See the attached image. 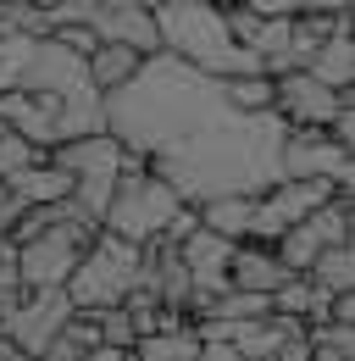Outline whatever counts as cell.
<instances>
[{
  "instance_id": "44dd1931",
  "label": "cell",
  "mask_w": 355,
  "mask_h": 361,
  "mask_svg": "<svg viewBox=\"0 0 355 361\" xmlns=\"http://www.w3.org/2000/svg\"><path fill=\"white\" fill-rule=\"evenodd\" d=\"M94 317V334H100V345H117V350H133V322L123 306H100V312H89Z\"/></svg>"
},
{
  "instance_id": "52a82bcc",
  "label": "cell",
  "mask_w": 355,
  "mask_h": 361,
  "mask_svg": "<svg viewBox=\"0 0 355 361\" xmlns=\"http://www.w3.org/2000/svg\"><path fill=\"white\" fill-rule=\"evenodd\" d=\"M344 106H355V90H328V84L311 78L306 67L272 78V111H278L289 128H328Z\"/></svg>"
},
{
  "instance_id": "ac0fdd59",
  "label": "cell",
  "mask_w": 355,
  "mask_h": 361,
  "mask_svg": "<svg viewBox=\"0 0 355 361\" xmlns=\"http://www.w3.org/2000/svg\"><path fill=\"white\" fill-rule=\"evenodd\" d=\"M200 350V334H194V322H183V328H156V334H144V339H133V361H194Z\"/></svg>"
},
{
  "instance_id": "4316f807",
  "label": "cell",
  "mask_w": 355,
  "mask_h": 361,
  "mask_svg": "<svg viewBox=\"0 0 355 361\" xmlns=\"http://www.w3.org/2000/svg\"><path fill=\"white\" fill-rule=\"evenodd\" d=\"M128 6H144V11H156V6H167V0H128Z\"/></svg>"
},
{
  "instance_id": "484cf974",
  "label": "cell",
  "mask_w": 355,
  "mask_h": 361,
  "mask_svg": "<svg viewBox=\"0 0 355 361\" xmlns=\"http://www.w3.org/2000/svg\"><path fill=\"white\" fill-rule=\"evenodd\" d=\"M0 361H28V356H23V350H11V345L0 339Z\"/></svg>"
},
{
  "instance_id": "5bb4252c",
  "label": "cell",
  "mask_w": 355,
  "mask_h": 361,
  "mask_svg": "<svg viewBox=\"0 0 355 361\" xmlns=\"http://www.w3.org/2000/svg\"><path fill=\"white\" fill-rule=\"evenodd\" d=\"M194 217L206 233H222V239H250V217H256V195H211L194 206Z\"/></svg>"
},
{
  "instance_id": "8fae6325",
  "label": "cell",
  "mask_w": 355,
  "mask_h": 361,
  "mask_svg": "<svg viewBox=\"0 0 355 361\" xmlns=\"http://www.w3.org/2000/svg\"><path fill=\"white\" fill-rule=\"evenodd\" d=\"M94 39H111V45H128L139 56H156L161 50V34H156V17L144 6H128V0H94Z\"/></svg>"
},
{
  "instance_id": "ba28073f",
  "label": "cell",
  "mask_w": 355,
  "mask_h": 361,
  "mask_svg": "<svg viewBox=\"0 0 355 361\" xmlns=\"http://www.w3.org/2000/svg\"><path fill=\"white\" fill-rule=\"evenodd\" d=\"M278 167H283V178H328L333 189L355 195V156L339 150L322 128H289L283 150H278Z\"/></svg>"
},
{
  "instance_id": "d4e9b609",
  "label": "cell",
  "mask_w": 355,
  "mask_h": 361,
  "mask_svg": "<svg viewBox=\"0 0 355 361\" xmlns=\"http://www.w3.org/2000/svg\"><path fill=\"white\" fill-rule=\"evenodd\" d=\"M0 289H17V267H11V239L0 245Z\"/></svg>"
},
{
  "instance_id": "8992f818",
  "label": "cell",
  "mask_w": 355,
  "mask_h": 361,
  "mask_svg": "<svg viewBox=\"0 0 355 361\" xmlns=\"http://www.w3.org/2000/svg\"><path fill=\"white\" fill-rule=\"evenodd\" d=\"M44 161H56V167L73 178V200L84 206V217L100 223V212H106V200H111V183H117L123 161H128V150H123L111 134H84V139L50 145Z\"/></svg>"
},
{
  "instance_id": "f1b7e54d",
  "label": "cell",
  "mask_w": 355,
  "mask_h": 361,
  "mask_svg": "<svg viewBox=\"0 0 355 361\" xmlns=\"http://www.w3.org/2000/svg\"><path fill=\"white\" fill-rule=\"evenodd\" d=\"M0 39H6V23H0Z\"/></svg>"
},
{
  "instance_id": "7a4b0ae2",
  "label": "cell",
  "mask_w": 355,
  "mask_h": 361,
  "mask_svg": "<svg viewBox=\"0 0 355 361\" xmlns=\"http://www.w3.org/2000/svg\"><path fill=\"white\" fill-rule=\"evenodd\" d=\"M156 17V34H161V50L211 73V78H244V73H261V56L244 50L228 23H222V6H206V0H167L150 11Z\"/></svg>"
},
{
  "instance_id": "7402d4cb",
  "label": "cell",
  "mask_w": 355,
  "mask_h": 361,
  "mask_svg": "<svg viewBox=\"0 0 355 361\" xmlns=\"http://www.w3.org/2000/svg\"><path fill=\"white\" fill-rule=\"evenodd\" d=\"M239 6H250L256 17H294V0H239Z\"/></svg>"
},
{
  "instance_id": "cb8c5ba5",
  "label": "cell",
  "mask_w": 355,
  "mask_h": 361,
  "mask_svg": "<svg viewBox=\"0 0 355 361\" xmlns=\"http://www.w3.org/2000/svg\"><path fill=\"white\" fill-rule=\"evenodd\" d=\"M294 11H350V0H294Z\"/></svg>"
},
{
  "instance_id": "83f0119b",
  "label": "cell",
  "mask_w": 355,
  "mask_h": 361,
  "mask_svg": "<svg viewBox=\"0 0 355 361\" xmlns=\"http://www.w3.org/2000/svg\"><path fill=\"white\" fill-rule=\"evenodd\" d=\"M206 6H228V0H206Z\"/></svg>"
},
{
  "instance_id": "603a6c76",
  "label": "cell",
  "mask_w": 355,
  "mask_h": 361,
  "mask_svg": "<svg viewBox=\"0 0 355 361\" xmlns=\"http://www.w3.org/2000/svg\"><path fill=\"white\" fill-rule=\"evenodd\" d=\"M17 217H23V200H17V195H11L6 183H0V233H6V228L17 223Z\"/></svg>"
},
{
  "instance_id": "3957f363",
  "label": "cell",
  "mask_w": 355,
  "mask_h": 361,
  "mask_svg": "<svg viewBox=\"0 0 355 361\" xmlns=\"http://www.w3.org/2000/svg\"><path fill=\"white\" fill-rule=\"evenodd\" d=\"M100 233L94 217H84V206L67 195L61 200V212H56V223H44L39 233H28L23 245H11V267H17V289L28 295V289H61L73 267H78V256L89 250V239Z\"/></svg>"
},
{
  "instance_id": "6da1fadb",
  "label": "cell",
  "mask_w": 355,
  "mask_h": 361,
  "mask_svg": "<svg viewBox=\"0 0 355 361\" xmlns=\"http://www.w3.org/2000/svg\"><path fill=\"white\" fill-rule=\"evenodd\" d=\"M100 106L106 134L133 150L183 206L211 195H261L283 178L278 150L289 123L278 111H233L222 100V78L167 50L144 56L123 90L100 94Z\"/></svg>"
},
{
  "instance_id": "9a60e30c",
  "label": "cell",
  "mask_w": 355,
  "mask_h": 361,
  "mask_svg": "<svg viewBox=\"0 0 355 361\" xmlns=\"http://www.w3.org/2000/svg\"><path fill=\"white\" fill-rule=\"evenodd\" d=\"M6 189L23 200V206H50V200H67L73 195V178L56 167V161H34V167H23V173H11L6 178Z\"/></svg>"
},
{
  "instance_id": "ffe728a7",
  "label": "cell",
  "mask_w": 355,
  "mask_h": 361,
  "mask_svg": "<svg viewBox=\"0 0 355 361\" xmlns=\"http://www.w3.org/2000/svg\"><path fill=\"white\" fill-rule=\"evenodd\" d=\"M222 100H228L233 111H272V78H266V73L222 78Z\"/></svg>"
},
{
  "instance_id": "7c38bea8",
  "label": "cell",
  "mask_w": 355,
  "mask_h": 361,
  "mask_svg": "<svg viewBox=\"0 0 355 361\" xmlns=\"http://www.w3.org/2000/svg\"><path fill=\"white\" fill-rule=\"evenodd\" d=\"M178 256H183V267H189L194 295H222V289H228V256H233V239L194 228V233L178 245Z\"/></svg>"
},
{
  "instance_id": "e0dca14e",
  "label": "cell",
  "mask_w": 355,
  "mask_h": 361,
  "mask_svg": "<svg viewBox=\"0 0 355 361\" xmlns=\"http://www.w3.org/2000/svg\"><path fill=\"white\" fill-rule=\"evenodd\" d=\"M306 73L316 84H328V90H355V45H350V34H328V39L316 45V56L306 61Z\"/></svg>"
},
{
  "instance_id": "30bf717a",
  "label": "cell",
  "mask_w": 355,
  "mask_h": 361,
  "mask_svg": "<svg viewBox=\"0 0 355 361\" xmlns=\"http://www.w3.org/2000/svg\"><path fill=\"white\" fill-rule=\"evenodd\" d=\"M133 289H144L156 306L183 312V306H189V295H194V283H189V267H183L178 245H167V239L139 245V278H133Z\"/></svg>"
},
{
  "instance_id": "5b68a950",
  "label": "cell",
  "mask_w": 355,
  "mask_h": 361,
  "mask_svg": "<svg viewBox=\"0 0 355 361\" xmlns=\"http://www.w3.org/2000/svg\"><path fill=\"white\" fill-rule=\"evenodd\" d=\"M178 206H183V200H178L156 173H117L111 200H106V212H100V228L117 233V239H128V245H150V239H161V228L173 223Z\"/></svg>"
},
{
  "instance_id": "277c9868",
  "label": "cell",
  "mask_w": 355,
  "mask_h": 361,
  "mask_svg": "<svg viewBox=\"0 0 355 361\" xmlns=\"http://www.w3.org/2000/svg\"><path fill=\"white\" fill-rule=\"evenodd\" d=\"M133 278H139V245H128V239H117V233L100 228L61 289H67L73 312H100V306H123Z\"/></svg>"
},
{
  "instance_id": "d6986e66",
  "label": "cell",
  "mask_w": 355,
  "mask_h": 361,
  "mask_svg": "<svg viewBox=\"0 0 355 361\" xmlns=\"http://www.w3.org/2000/svg\"><path fill=\"white\" fill-rule=\"evenodd\" d=\"M306 278L322 295H350L355 289V245H328L316 250V262L306 267Z\"/></svg>"
},
{
  "instance_id": "9c48e42d",
  "label": "cell",
  "mask_w": 355,
  "mask_h": 361,
  "mask_svg": "<svg viewBox=\"0 0 355 361\" xmlns=\"http://www.w3.org/2000/svg\"><path fill=\"white\" fill-rule=\"evenodd\" d=\"M67 317H73L67 289H28V295H17V306L6 317V345L23 350L28 361H39V350L67 328Z\"/></svg>"
},
{
  "instance_id": "2e32d148",
  "label": "cell",
  "mask_w": 355,
  "mask_h": 361,
  "mask_svg": "<svg viewBox=\"0 0 355 361\" xmlns=\"http://www.w3.org/2000/svg\"><path fill=\"white\" fill-rule=\"evenodd\" d=\"M139 50H128V45H111V39H100V45L84 56V73H89V84L100 94H111V90H123L133 73H139Z\"/></svg>"
},
{
  "instance_id": "f546056e",
  "label": "cell",
  "mask_w": 355,
  "mask_h": 361,
  "mask_svg": "<svg viewBox=\"0 0 355 361\" xmlns=\"http://www.w3.org/2000/svg\"><path fill=\"white\" fill-rule=\"evenodd\" d=\"M123 361H133V356H123Z\"/></svg>"
},
{
  "instance_id": "4fadbf2b",
  "label": "cell",
  "mask_w": 355,
  "mask_h": 361,
  "mask_svg": "<svg viewBox=\"0 0 355 361\" xmlns=\"http://www.w3.org/2000/svg\"><path fill=\"white\" fill-rule=\"evenodd\" d=\"M283 278H294V272L272 256V245H256V239H239V245H233V256H228V289L272 295Z\"/></svg>"
}]
</instances>
